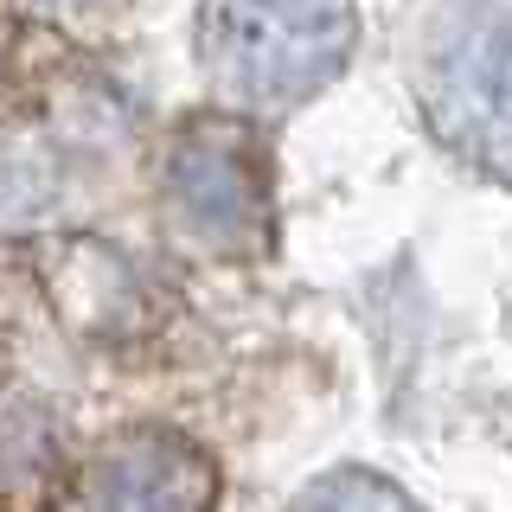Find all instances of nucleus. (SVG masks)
<instances>
[{"label":"nucleus","instance_id":"obj_1","mask_svg":"<svg viewBox=\"0 0 512 512\" xmlns=\"http://www.w3.org/2000/svg\"><path fill=\"white\" fill-rule=\"evenodd\" d=\"M352 45L346 0H212L205 13V52L231 90L276 103L301 96L340 71Z\"/></svg>","mask_w":512,"mask_h":512},{"label":"nucleus","instance_id":"obj_2","mask_svg":"<svg viewBox=\"0 0 512 512\" xmlns=\"http://www.w3.org/2000/svg\"><path fill=\"white\" fill-rule=\"evenodd\" d=\"M429 103L461 154L512 180V7L480 13L442 45Z\"/></svg>","mask_w":512,"mask_h":512},{"label":"nucleus","instance_id":"obj_3","mask_svg":"<svg viewBox=\"0 0 512 512\" xmlns=\"http://www.w3.org/2000/svg\"><path fill=\"white\" fill-rule=\"evenodd\" d=\"M180 167H186V180H199L192 212H199L205 231H237V224H256V212H263V180H256V154L244 148V141L212 135L199 154H186Z\"/></svg>","mask_w":512,"mask_h":512}]
</instances>
